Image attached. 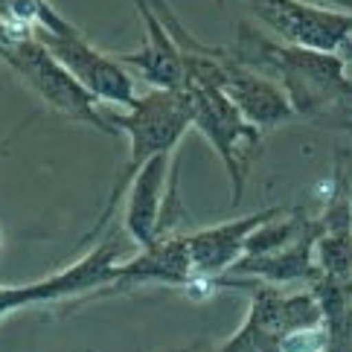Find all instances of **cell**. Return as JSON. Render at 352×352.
<instances>
[{
  "mask_svg": "<svg viewBox=\"0 0 352 352\" xmlns=\"http://www.w3.org/2000/svg\"><path fill=\"white\" fill-rule=\"evenodd\" d=\"M323 346H326V335L320 329L292 332L283 341V352H323Z\"/></svg>",
  "mask_w": 352,
  "mask_h": 352,
  "instance_id": "1",
  "label": "cell"
}]
</instances>
